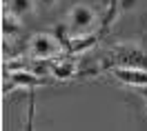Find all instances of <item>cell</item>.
Here are the masks:
<instances>
[{
  "instance_id": "1",
  "label": "cell",
  "mask_w": 147,
  "mask_h": 131,
  "mask_svg": "<svg viewBox=\"0 0 147 131\" xmlns=\"http://www.w3.org/2000/svg\"><path fill=\"white\" fill-rule=\"evenodd\" d=\"M94 22H96V11L89 5H76V7H71L69 16H67V29L74 38L89 33Z\"/></svg>"
},
{
  "instance_id": "2",
  "label": "cell",
  "mask_w": 147,
  "mask_h": 131,
  "mask_svg": "<svg viewBox=\"0 0 147 131\" xmlns=\"http://www.w3.org/2000/svg\"><path fill=\"white\" fill-rule=\"evenodd\" d=\"M111 74L116 80H120L127 87H138V89H147V69L143 67H131V65H123L111 69Z\"/></svg>"
},
{
  "instance_id": "3",
  "label": "cell",
  "mask_w": 147,
  "mask_h": 131,
  "mask_svg": "<svg viewBox=\"0 0 147 131\" xmlns=\"http://www.w3.org/2000/svg\"><path fill=\"white\" fill-rule=\"evenodd\" d=\"M60 51V45H58V40L54 36H49V33H36V36L31 38V56L36 58H54L56 53Z\"/></svg>"
},
{
  "instance_id": "4",
  "label": "cell",
  "mask_w": 147,
  "mask_h": 131,
  "mask_svg": "<svg viewBox=\"0 0 147 131\" xmlns=\"http://www.w3.org/2000/svg\"><path fill=\"white\" fill-rule=\"evenodd\" d=\"M118 62L120 65H131V67H143L147 62V58L138 47H120L118 49Z\"/></svg>"
},
{
  "instance_id": "5",
  "label": "cell",
  "mask_w": 147,
  "mask_h": 131,
  "mask_svg": "<svg viewBox=\"0 0 147 131\" xmlns=\"http://www.w3.org/2000/svg\"><path fill=\"white\" fill-rule=\"evenodd\" d=\"M11 82L16 87H38V84H42V78L34 71H29V69H13Z\"/></svg>"
},
{
  "instance_id": "6",
  "label": "cell",
  "mask_w": 147,
  "mask_h": 131,
  "mask_svg": "<svg viewBox=\"0 0 147 131\" xmlns=\"http://www.w3.org/2000/svg\"><path fill=\"white\" fill-rule=\"evenodd\" d=\"M51 74L58 78V80H69V78H74V74H76V65L74 62H54L51 65Z\"/></svg>"
},
{
  "instance_id": "7",
  "label": "cell",
  "mask_w": 147,
  "mask_h": 131,
  "mask_svg": "<svg viewBox=\"0 0 147 131\" xmlns=\"http://www.w3.org/2000/svg\"><path fill=\"white\" fill-rule=\"evenodd\" d=\"M20 31V16H16L13 11H7L2 16V33L9 36V33H18Z\"/></svg>"
},
{
  "instance_id": "8",
  "label": "cell",
  "mask_w": 147,
  "mask_h": 131,
  "mask_svg": "<svg viewBox=\"0 0 147 131\" xmlns=\"http://www.w3.org/2000/svg\"><path fill=\"white\" fill-rule=\"evenodd\" d=\"M96 45V36L94 33H85V36H76L71 40V45H69V49H71L74 53H78V51H85V49H89Z\"/></svg>"
},
{
  "instance_id": "9",
  "label": "cell",
  "mask_w": 147,
  "mask_h": 131,
  "mask_svg": "<svg viewBox=\"0 0 147 131\" xmlns=\"http://www.w3.org/2000/svg\"><path fill=\"white\" fill-rule=\"evenodd\" d=\"M31 9H36V0H11V9L16 16H25Z\"/></svg>"
},
{
  "instance_id": "10",
  "label": "cell",
  "mask_w": 147,
  "mask_h": 131,
  "mask_svg": "<svg viewBox=\"0 0 147 131\" xmlns=\"http://www.w3.org/2000/svg\"><path fill=\"white\" fill-rule=\"evenodd\" d=\"M138 2L140 0H118V7H120L123 13H129V11H134L138 7Z\"/></svg>"
},
{
  "instance_id": "11",
  "label": "cell",
  "mask_w": 147,
  "mask_h": 131,
  "mask_svg": "<svg viewBox=\"0 0 147 131\" xmlns=\"http://www.w3.org/2000/svg\"><path fill=\"white\" fill-rule=\"evenodd\" d=\"M56 5V0H36V9L38 11H49Z\"/></svg>"
},
{
  "instance_id": "12",
  "label": "cell",
  "mask_w": 147,
  "mask_h": 131,
  "mask_svg": "<svg viewBox=\"0 0 147 131\" xmlns=\"http://www.w3.org/2000/svg\"><path fill=\"white\" fill-rule=\"evenodd\" d=\"M145 100H147V89H145Z\"/></svg>"
}]
</instances>
